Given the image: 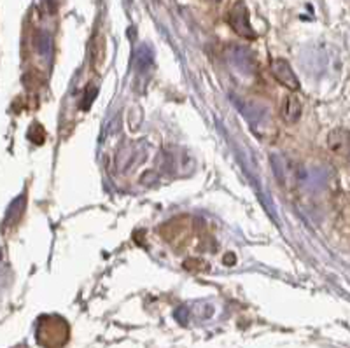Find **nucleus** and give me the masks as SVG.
Listing matches in <instances>:
<instances>
[{
  "label": "nucleus",
  "mask_w": 350,
  "mask_h": 348,
  "mask_svg": "<svg viewBox=\"0 0 350 348\" xmlns=\"http://www.w3.org/2000/svg\"><path fill=\"white\" fill-rule=\"evenodd\" d=\"M301 102L298 100V96L287 95L286 100L282 103V118L286 123H296L299 118H301Z\"/></svg>",
  "instance_id": "obj_5"
},
{
  "label": "nucleus",
  "mask_w": 350,
  "mask_h": 348,
  "mask_svg": "<svg viewBox=\"0 0 350 348\" xmlns=\"http://www.w3.org/2000/svg\"><path fill=\"white\" fill-rule=\"evenodd\" d=\"M327 147L333 150L334 155L350 156V131L345 128H336L327 135Z\"/></svg>",
  "instance_id": "obj_4"
},
{
  "label": "nucleus",
  "mask_w": 350,
  "mask_h": 348,
  "mask_svg": "<svg viewBox=\"0 0 350 348\" xmlns=\"http://www.w3.org/2000/svg\"><path fill=\"white\" fill-rule=\"evenodd\" d=\"M271 74L277 81H279L282 86H286L289 92H298L299 90V81H298V75L295 74L293 67L287 64L286 59L279 58V59H273L271 62Z\"/></svg>",
  "instance_id": "obj_3"
},
{
  "label": "nucleus",
  "mask_w": 350,
  "mask_h": 348,
  "mask_svg": "<svg viewBox=\"0 0 350 348\" xmlns=\"http://www.w3.org/2000/svg\"><path fill=\"white\" fill-rule=\"evenodd\" d=\"M228 23L243 39H256V32L252 30L251 21H249V12H247V8L243 2L233 4V8L228 12Z\"/></svg>",
  "instance_id": "obj_2"
},
{
  "label": "nucleus",
  "mask_w": 350,
  "mask_h": 348,
  "mask_svg": "<svg viewBox=\"0 0 350 348\" xmlns=\"http://www.w3.org/2000/svg\"><path fill=\"white\" fill-rule=\"evenodd\" d=\"M214 2H219V0H214Z\"/></svg>",
  "instance_id": "obj_6"
},
{
  "label": "nucleus",
  "mask_w": 350,
  "mask_h": 348,
  "mask_svg": "<svg viewBox=\"0 0 350 348\" xmlns=\"http://www.w3.org/2000/svg\"><path fill=\"white\" fill-rule=\"evenodd\" d=\"M70 338V327L58 315H46L37 325V343L42 348H62Z\"/></svg>",
  "instance_id": "obj_1"
}]
</instances>
